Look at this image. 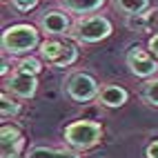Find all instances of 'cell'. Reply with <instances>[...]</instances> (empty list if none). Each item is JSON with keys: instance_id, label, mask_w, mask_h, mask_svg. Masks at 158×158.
<instances>
[{"instance_id": "obj_4", "label": "cell", "mask_w": 158, "mask_h": 158, "mask_svg": "<svg viewBox=\"0 0 158 158\" xmlns=\"http://www.w3.org/2000/svg\"><path fill=\"white\" fill-rule=\"evenodd\" d=\"M40 54H43V58L49 62V65L54 67H69L73 65V62L78 60V49L69 45V43H60V40L56 38H49L45 40L43 45H40Z\"/></svg>"}, {"instance_id": "obj_14", "label": "cell", "mask_w": 158, "mask_h": 158, "mask_svg": "<svg viewBox=\"0 0 158 158\" xmlns=\"http://www.w3.org/2000/svg\"><path fill=\"white\" fill-rule=\"evenodd\" d=\"M20 111V102H16L14 98H9V94L5 91L2 96H0V116L7 120V118H11V116H16Z\"/></svg>"}, {"instance_id": "obj_5", "label": "cell", "mask_w": 158, "mask_h": 158, "mask_svg": "<svg viewBox=\"0 0 158 158\" xmlns=\"http://www.w3.org/2000/svg\"><path fill=\"white\" fill-rule=\"evenodd\" d=\"M67 94L76 102H89L94 98H98L100 89H98V82L89 73L78 71V73H71L69 80H67Z\"/></svg>"}, {"instance_id": "obj_9", "label": "cell", "mask_w": 158, "mask_h": 158, "mask_svg": "<svg viewBox=\"0 0 158 158\" xmlns=\"http://www.w3.org/2000/svg\"><path fill=\"white\" fill-rule=\"evenodd\" d=\"M36 76H27V73H14L11 78L7 80V91H11L18 98H31L36 94Z\"/></svg>"}, {"instance_id": "obj_17", "label": "cell", "mask_w": 158, "mask_h": 158, "mask_svg": "<svg viewBox=\"0 0 158 158\" xmlns=\"http://www.w3.org/2000/svg\"><path fill=\"white\" fill-rule=\"evenodd\" d=\"M125 25H127V29H131V31H147V11L138 14V16H127Z\"/></svg>"}, {"instance_id": "obj_1", "label": "cell", "mask_w": 158, "mask_h": 158, "mask_svg": "<svg viewBox=\"0 0 158 158\" xmlns=\"http://www.w3.org/2000/svg\"><path fill=\"white\" fill-rule=\"evenodd\" d=\"M40 45L38 29L31 25H11L2 31V51L9 56H20Z\"/></svg>"}, {"instance_id": "obj_19", "label": "cell", "mask_w": 158, "mask_h": 158, "mask_svg": "<svg viewBox=\"0 0 158 158\" xmlns=\"http://www.w3.org/2000/svg\"><path fill=\"white\" fill-rule=\"evenodd\" d=\"M11 5L18 9V11H31V9H36L38 0H11Z\"/></svg>"}, {"instance_id": "obj_6", "label": "cell", "mask_w": 158, "mask_h": 158, "mask_svg": "<svg viewBox=\"0 0 158 158\" xmlns=\"http://www.w3.org/2000/svg\"><path fill=\"white\" fill-rule=\"evenodd\" d=\"M127 65L129 71L138 78H152L154 73L158 71V62L154 60V56L149 51H145L140 47H131L127 54Z\"/></svg>"}, {"instance_id": "obj_10", "label": "cell", "mask_w": 158, "mask_h": 158, "mask_svg": "<svg viewBox=\"0 0 158 158\" xmlns=\"http://www.w3.org/2000/svg\"><path fill=\"white\" fill-rule=\"evenodd\" d=\"M98 100L105 107H123L127 102V91L118 85H105L98 94Z\"/></svg>"}, {"instance_id": "obj_18", "label": "cell", "mask_w": 158, "mask_h": 158, "mask_svg": "<svg viewBox=\"0 0 158 158\" xmlns=\"http://www.w3.org/2000/svg\"><path fill=\"white\" fill-rule=\"evenodd\" d=\"M147 31H154V34H158V7L147 11Z\"/></svg>"}, {"instance_id": "obj_2", "label": "cell", "mask_w": 158, "mask_h": 158, "mask_svg": "<svg viewBox=\"0 0 158 158\" xmlns=\"http://www.w3.org/2000/svg\"><path fill=\"white\" fill-rule=\"evenodd\" d=\"M109 34H111V23L105 16L94 14V16L80 18L78 23L71 27L69 36H73L82 45H94V43H100V40L109 38Z\"/></svg>"}, {"instance_id": "obj_7", "label": "cell", "mask_w": 158, "mask_h": 158, "mask_svg": "<svg viewBox=\"0 0 158 158\" xmlns=\"http://www.w3.org/2000/svg\"><path fill=\"white\" fill-rule=\"evenodd\" d=\"M40 31H45L47 36H62V34H71V20L67 14L58 11V9H51V11H45L38 20Z\"/></svg>"}, {"instance_id": "obj_8", "label": "cell", "mask_w": 158, "mask_h": 158, "mask_svg": "<svg viewBox=\"0 0 158 158\" xmlns=\"http://www.w3.org/2000/svg\"><path fill=\"white\" fill-rule=\"evenodd\" d=\"M0 147H2V158H18L20 149L25 145V138L16 127L11 125H2V131H0Z\"/></svg>"}, {"instance_id": "obj_20", "label": "cell", "mask_w": 158, "mask_h": 158, "mask_svg": "<svg viewBox=\"0 0 158 158\" xmlns=\"http://www.w3.org/2000/svg\"><path fill=\"white\" fill-rule=\"evenodd\" d=\"M147 47H149V54L158 58V34H152V38H149V45H147Z\"/></svg>"}, {"instance_id": "obj_11", "label": "cell", "mask_w": 158, "mask_h": 158, "mask_svg": "<svg viewBox=\"0 0 158 158\" xmlns=\"http://www.w3.org/2000/svg\"><path fill=\"white\" fill-rule=\"evenodd\" d=\"M60 5L71 14H94L105 5V0H60Z\"/></svg>"}, {"instance_id": "obj_12", "label": "cell", "mask_w": 158, "mask_h": 158, "mask_svg": "<svg viewBox=\"0 0 158 158\" xmlns=\"http://www.w3.org/2000/svg\"><path fill=\"white\" fill-rule=\"evenodd\" d=\"M114 5L125 16H138V14H145L147 11L149 0H114Z\"/></svg>"}, {"instance_id": "obj_21", "label": "cell", "mask_w": 158, "mask_h": 158, "mask_svg": "<svg viewBox=\"0 0 158 158\" xmlns=\"http://www.w3.org/2000/svg\"><path fill=\"white\" fill-rule=\"evenodd\" d=\"M145 154H147V158H158V140L147 145V152Z\"/></svg>"}, {"instance_id": "obj_15", "label": "cell", "mask_w": 158, "mask_h": 158, "mask_svg": "<svg viewBox=\"0 0 158 158\" xmlns=\"http://www.w3.org/2000/svg\"><path fill=\"white\" fill-rule=\"evenodd\" d=\"M40 69H43V65H40V60H36V58H23L16 67L18 73H27V76H38Z\"/></svg>"}, {"instance_id": "obj_22", "label": "cell", "mask_w": 158, "mask_h": 158, "mask_svg": "<svg viewBox=\"0 0 158 158\" xmlns=\"http://www.w3.org/2000/svg\"><path fill=\"white\" fill-rule=\"evenodd\" d=\"M0 73H2V76H7V73H9V62H7V58H2V69H0Z\"/></svg>"}, {"instance_id": "obj_16", "label": "cell", "mask_w": 158, "mask_h": 158, "mask_svg": "<svg viewBox=\"0 0 158 158\" xmlns=\"http://www.w3.org/2000/svg\"><path fill=\"white\" fill-rule=\"evenodd\" d=\"M143 98H145V102H149V105H154V107H158V78L145 82V87H143Z\"/></svg>"}, {"instance_id": "obj_13", "label": "cell", "mask_w": 158, "mask_h": 158, "mask_svg": "<svg viewBox=\"0 0 158 158\" xmlns=\"http://www.w3.org/2000/svg\"><path fill=\"white\" fill-rule=\"evenodd\" d=\"M27 158H78V154L67 149H51V147H34Z\"/></svg>"}, {"instance_id": "obj_3", "label": "cell", "mask_w": 158, "mask_h": 158, "mask_svg": "<svg viewBox=\"0 0 158 158\" xmlns=\"http://www.w3.org/2000/svg\"><path fill=\"white\" fill-rule=\"evenodd\" d=\"M102 136L100 123L94 120H76L65 129V143L73 149H89L94 147Z\"/></svg>"}]
</instances>
